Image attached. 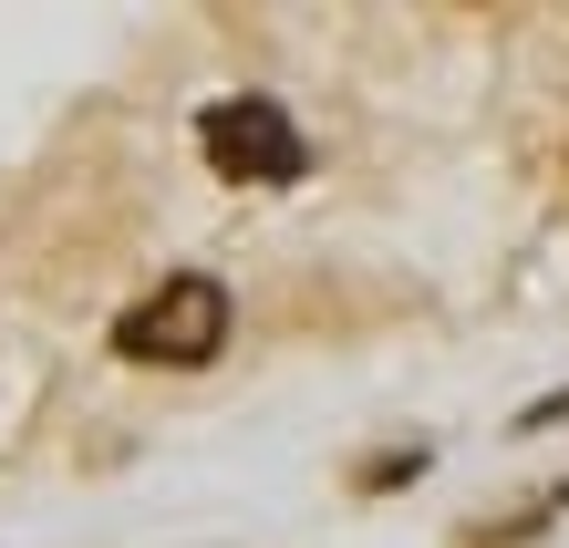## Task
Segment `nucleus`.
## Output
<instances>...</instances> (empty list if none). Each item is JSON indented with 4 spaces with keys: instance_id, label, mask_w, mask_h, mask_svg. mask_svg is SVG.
<instances>
[{
    "instance_id": "nucleus-3",
    "label": "nucleus",
    "mask_w": 569,
    "mask_h": 548,
    "mask_svg": "<svg viewBox=\"0 0 569 548\" xmlns=\"http://www.w3.org/2000/svg\"><path fill=\"white\" fill-rule=\"evenodd\" d=\"M405 476H425V445H383V456H373V466H362V487H373V497H383V487H405Z\"/></svg>"
},
{
    "instance_id": "nucleus-2",
    "label": "nucleus",
    "mask_w": 569,
    "mask_h": 548,
    "mask_svg": "<svg viewBox=\"0 0 569 548\" xmlns=\"http://www.w3.org/2000/svg\"><path fill=\"white\" fill-rule=\"evenodd\" d=\"M197 146H208V166L228 187H300L311 177V134L290 124V104H270V93H228V104L197 114Z\"/></svg>"
},
{
    "instance_id": "nucleus-1",
    "label": "nucleus",
    "mask_w": 569,
    "mask_h": 548,
    "mask_svg": "<svg viewBox=\"0 0 569 548\" xmlns=\"http://www.w3.org/2000/svg\"><path fill=\"white\" fill-rule=\"evenodd\" d=\"M114 352L124 362H166V372H197L228 352V290L208 280V269H177L166 290H146L136 311L114 321Z\"/></svg>"
}]
</instances>
